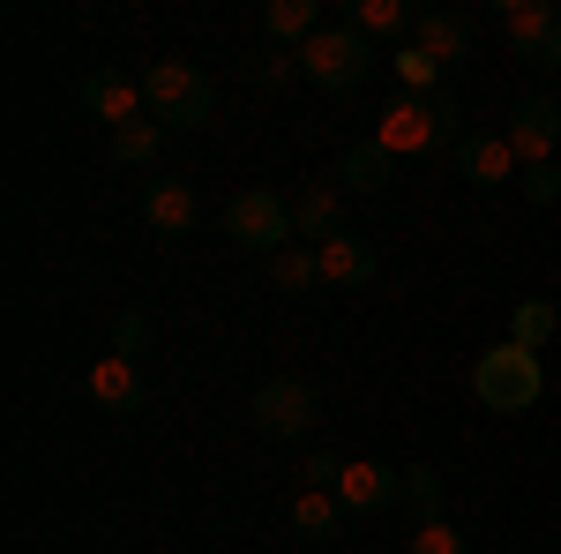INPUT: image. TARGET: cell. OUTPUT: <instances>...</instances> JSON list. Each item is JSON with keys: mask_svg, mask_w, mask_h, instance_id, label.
I'll return each mask as SVG.
<instances>
[{"mask_svg": "<svg viewBox=\"0 0 561 554\" xmlns=\"http://www.w3.org/2000/svg\"><path fill=\"white\" fill-rule=\"evenodd\" d=\"M375 143H382L389 158H427V150H449V158H457V143H465V105H457L449 90H434V98H397L382 121H375Z\"/></svg>", "mask_w": 561, "mask_h": 554, "instance_id": "cell-1", "label": "cell"}, {"mask_svg": "<svg viewBox=\"0 0 561 554\" xmlns=\"http://www.w3.org/2000/svg\"><path fill=\"white\" fill-rule=\"evenodd\" d=\"M142 98L158 128H210L217 121V76L195 60H150L142 68Z\"/></svg>", "mask_w": 561, "mask_h": 554, "instance_id": "cell-2", "label": "cell"}, {"mask_svg": "<svg viewBox=\"0 0 561 554\" xmlns=\"http://www.w3.org/2000/svg\"><path fill=\"white\" fill-rule=\"evenodd\" d=\"M539 389H547V368H539V352H524V344H494V352L472 360V397L486 412H531Z\"/></svg>", "mask_w": 561, "mask_h": 554, "instance_id": "cell-3", "label": "cell"}, {"mask_svg": "<svg viewBox=\"0 0 561 554\" xmlns=\"http://www.w3.org/2000/svg\"><path fill=\"white\" fill-rule=\"evenodd\" d=\"M248 420H255V434H270V442H307V434L322 427V397H314V383H300V375H270V383L248 397Z\"/></svg>", "mask_w": 561, "mask_h": 554, "instance_id": "cell-4", "label": "cell"}, {"mask_svg": "<svg viewBox=\"0 0 561 554\" xmlns=\"http://www.w3.org/2000/svg\"><path fill=\"white\" fill-rule=\"evenodd\" d=\"M367 68H375V45L359 38L352 23H322V31L300 45V76L322 83V90H359Z\"/></svg>", "mask_w": 561, "mask_h": 554, "instance_id": "cell-5", "label": "cell"}, {"mask_svg": "<svg viewBox=\"0 0 561 554\" xmlns=\"http://www.w3.org/2000/svg\"><path fill=\"white\" fill-rule=\"evenodd\" d=\"M225 240H240L248 256H277V248H293V203L277 195V188H240L232 203H225Z\"/></svg>", "mask_w": 561, "mask_h": 554, "instance_id": "cell-6", "label": "cell"}, {"mask_svg": "<svg viewBox=\"0 0 561 554\" xmlns=\"http://www.w3.org/2000/svg\"><path fill=\"white\" fill-rule=\"evenodd\" d=\"M502 31L531 68H561V8L554 0H502Z\"/></svg>", "mask_w": 561, "mask_h": 554, "instance_id": "cell-7", "label": "cell"}, {"mask_svg": "<svg viewBox=\"0 0 561 554\" xmlns=\"http://www.w3.org/2000/svg\"><path fill=\"white\" fill-rule=\"evenodd\" d=\"M510 150H517V166H554V150H561V105L554 98H524L517 113H510Z\"/></svg>", "mask_w": 561, "mask_h": 554, "instance_id": "cell-8", "label": "cell"}, {"mask_svg": "<svg viewBox=\"0 0 561 554\" xmlns=\"http://www.w3.org/2000/svg\"><path fill=\"white\" fill-rule=\"evenodd\" d=\"M345 510H359V517H375V510H389V502H404V472L397 465H382V457H352L345 472H337V487H330Z\"/></svg>", "mask_w": 561, "mask_h": 554, "instance_id": "cell-9", "label": "cell"}, {"mask_svg": "<svg viewBox=\"0 0 561 554\" xmlns=\"http://www.w3.org/2000/svg\"><path fill=\"white\" fill-rule=\"evenodd\" d=\"M337 233H345V180H307L300 195H293V240L322 248Z\"/></svg>", "mask_w": 561, "mask_h": 554, "instance_id": "cell-10", "label": "cell"}, {"mask_svg": "<svg viewBox=\"0 0 561 554\" xmlns=\"http://www.w3.org/2000/svg\"><path fill=\"white\" fill-rule=\"evenodd\" d=\"M449 166L465 172L472 188H510V180H524V166H517V150H510V135H465L457 143V158Z\"/></svg>", "mask_w": 561, "mask_h": 554, "instance_id": "cell-11", "label": "cell"}, {"mask_svg": "<svg viewBox=\"0 0 561 554\" xmlns=\"http://www.w3.org/2000/svg\"><path fill=\"white\" fill-rule=\"evenodd\" d=\"M83 105L105 121V135H113V128H128V121H142V105H150V98H142V83H135V76L98 68V76H83Z\"/></svg>", "mask_w": 561, "mask_h": 554, "instance_id": "cell-12", "label": "cell"}, {"mask_svg": "<svg viewBox=\"0 0 561 554\" xmlns=\"http://www.w3.org/2000/svg\"><path fill=\"white\" fill-rule=\"evenodd\" d=\"M90 397H98L105 412H142V405H150L142 360H121V352H105V360L90 368Z\"/></svg>", "mask_w": 561, "mask_h": 554, "instance_id": "cell-13", "label": "cell"}, {"mask_svg": "<svg viewBox=\"0 0 561 554\" xmlns=\"http://www.w3.org/2000/svg\"><path fill=\"white\" fill-rule=\"evenodd\" d=\"M142 217H150V233L180 240V233H195L203 203H195V188H187V180H150V188H142Z\"/></svg>", "mask_w": 561, "mask_h": 554, "instance_id": "cell-14", "label": "cell"}, {"mask_svg": "<svg viewBox=\"0 0 561 554\" xmlns=\"http://www.w3.org/2000/svg\"><path fill=\"white\" fill-rule=\"evenodd\" d=\"M314 262H322V285H375V278H382V256H375L367 240H352V233L322 240Z\"/></svg>", "mask_w": 561, "mask_h": 554, "instance_id": "cell-15", "label": "cell"}, {"mask_svg": "<svg viewBox=\"0 0 561 554\" xmlns=\"http://www.w3.org/2000/svg\"><path fill=\"white\" fill-rule=\"evenodd\" d=\"M412 45H420V53H434V60L449 68V60H465V53H472V23H465L457 8H420Z\"/></svg>", "mask_w": 561, "mask_h": 554, "instance_id": "cell-16", "label": "cell"}, {"mask_svg": "<svg viewBox=\"0 0 561 554\" xmlns=\"http://www.w3.org/2000/svg\"><path fill=\"white\" fill-rule=\"evenodd\" d=\"M345 23H352V31H359L367 45H375V38L412 45V23H420V8H404V0H352Z\"/></svg>", "mask_w": 561, "mask_h": 554, "instance_id": "cell-17", "label": "cell"}, {"mask_svg": "<svg viewBox=\"0 0 561 554\" xmlns=\"http://www.w3.org/2000/svg\"><path fill=\"white\" fill-rule=\"evenodd\" d=\"M285 517H293V532H300V540H337V532H345V502H337L330 487H300Z\"/></svg>", "mask_w": 561, "mask_h": 554, "instance_id": "cell-18", "label": "cell"}, {"mask_svg": "<svg viewBox=\"0 0 561 554\" xmlns=\"http://www.w3.org/2000/svg\"><path fill=\"white\" fill-rule=\"evenodd\" d=\"M337 180H345L352 195H382L389 180H397V158H389L382 143L367 135V143H352V150H345V166H337Z\"/></svg>", "mask_w": 561, "mask_h": 554, "instance_id": "cell-19", "label": "cell"}, {"mask_svg": "<svg viewBox=\"0 0 561 554\" xmlns=\"http://www.w3.org/2000/svg\"><path fill=\"white\" fill-rule=\"evenodd\" d=\"M314 31H322V8H314V0H270V8H262V38L270 45H293V53H300Z\"/></svg>", "mask_w": 561, "mask_h": 554, "instance_id": "cell-20", "label": "cell"}, {"mask_svg": "<svg viewBox=\"0 0 561 554\" xmlns=\"http://www.w3.org/2000/svg\"><path fill=\"white\" fill-rule=\"evenodd\" d=\"M270 285H277L285 299L314 293V285H322V262H314V248H307V240H293V248H277V256H270Z\"/></svg>", "mask_w": 561, "mask_h": 554, "instance_id": "cell-21", "label": "cell"}, {"mask_svg": "<svg viewBox=\"0 0 561 554\" xmlns=\"http://www.w3.org/2000/svg\"><path fill=\"white\" fill-rule=\"evenodd\" d=\"M158 150H165V128H158V121H128V128L105 135V158H113V166H150Z\"/></svg>", "mask_w": 561, "mask_h": 554, "instance_id": "cell-22", "label": "cell"}, {"mask_svg": "<svg viewBox=\"0 0 561 554\" xmlns=\"http://www.w3.org/2000/svg\"><path fill=\"white\" fill-rule=\"evenodd\" d=\"M554 330H561V307H554V299H517V307H510V344H524V352H539Z\"/></svg>", "mask_w": 561, "mask_h": 554, "instance_id": "cell-23", "label": "cell"}, {"mask_svg": "<svg viewBox=\"0 0 561 554\" xmlns=\"http://www.w3.org/2000/svg\"><path fill=\"white\" fill-rule=\"evenodd\" d=\"M389 68H397L404 98H434V90H442V60L420 53V45H397V53H389Z\"/></svg>", "mask_w": 561, "mask_h": 554, "instance_id": "cell-24", "label": "cell"}, {"mask_svg": "<svg viewBox=\"0 0 561 554\" xmlns=\"http://www.w3.org/2000/svg\"><path fill=\"white\" fill-rule=\"evenodd\" d=\"M404 502L420 510V524L449 517V487H442V472H434V465H412V472H404Z\"/></svg>", "mask_w": 561, "mask_h": 554, "instance_id": "cell-25", "label": "cell"}, {"mask_svg": "<svg viewBox=\"0 0 561 554\" xmlns=\"http://www.w3.org/2000/svg\"><path fill=\"white\" fill-rule=\"evenodd\" d=\"M465 547H472V540H465L449 517H434V524H420V532L404 540V554H465Z\"/></svg>", "mask_w": 561, "mask_h": 554, "instance_id": "cell-26", "label": "cell"}, {"mask_svg": "<svg viewBox=\"0 0 561 554\" xmlns=\"http://www.w3.org/2000/svg\"><path fill=\"white\" fill-rule=\"evenodd\" d=\"M293 76H300V53H293V45H270V53L255 60V83L262 90H285Z\"/></svg>", "mask_w": 561, "mask_h": 554, "instance_id": "cell-27", "label": "cell"}, {"mask_svg": "<svg viewBox=\"0 0 561 554\" xmlns=\"http://www.w3.org/2000/svg\"><path fill=\"white\" fill-rule=\"evenodd\" d=\"M113 352H121V360H142V352H150V315H121V323H113Z\"/></svg>", "mask_w": 561, "mask_h": 554, "instance_id": "cell-28", "label": "cell"}, {"mask_svg": "<svg viewBox=\"0 0 561 554\" xmlns=\"http://www.w3.org/2000/svg\"><path fill=\"white\" fill-rule=\"evenodd\" d=\"M524 195H531L539 211H554V203H561V166H531V172H524Z\"/></svg>", "mask_w": 561, "mask_h": 554, "instance_id": "cell-29", "label": "cell"}, {"mask_svg": "<svg viewBox=\"0 0 561 554\" xmlns=\"http://www.w3.org/2000/svg\"><path fill=\"white\" fill-rule=\"evenodd\" d=\"M337 472H345V457H330V450H307V457H300L307 487H337Z\"/></svg>", "mask_w": 561, "mask_h": 554, "instance_id": "cell-30", "label": "cell"}, {"mask_svg": "<svg viewBox=\"0 0 561 554\" xmlns=\"http://www.w3.org/2000/svg\"><path fill=\"white\" fill-rule=\"evenodd\" d=\"M554 8H561V0H554Z\"/></svg>", "mask_w": 561, "mask_h": 554, "instance_id": "cell-31", "label": "cell"}]
</instances>
